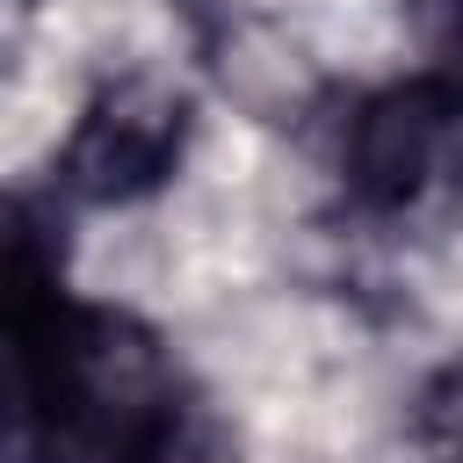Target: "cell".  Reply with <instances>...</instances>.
I'll list each match as a JSON object with an SVG mask.
<instances>
[{"label":"cell","mask_w":463,"mask_h":463,"mask_svg":"<svg viewBox=\"0 0 463 463\" xmlns=\"http://www.w3.org/2000/svg\"><path fill=\"white\" fill-rule=\"evenodd\" d=\"M181 152H188V101L166 87L123 80L80 116L58 174L80 203H145L174 181Z\"/></svg>","instance_id":"1"},{"label":"cell","mask_w":463,"mask_h":463,"mask_svg":"<svg viewBox=\"0 0 463 463\" xmlns=\"http://www.w3.org/2000/svg\"><path fill=\"white\" fill-rule=\"evenodd\" d=\"M51 304H65L51 224L29 203L0 195V340H14L22 326H36Z\"/></svg>","instance_id":"2"},{"label":"cell","mask_w":463,"mask_h":463,"mask_svg":"<svg viewBox=\"0 0 463 463\" xmlns=\"http://www.w3.org/2000/svg\"><path fill=\"white\" fill-rule=\"evenodd\" d=\"M412 449L427 463H463V354L441 362L412 398Z\"/></svg>","instance_id":"3"},{"label":"cell","mask_w":463,"mask_h":463,"mask_svg":"<svg viewBox=\"0 0 463 463\" xmlns=\"http://www.w3.org/2000/svg\"><path fill=\"white\" fill-rule=\"evenodd\" d=\"M420 36L449 72H463V0H420Z\"/></svg>","instance_id":"4"}]
</instances>
